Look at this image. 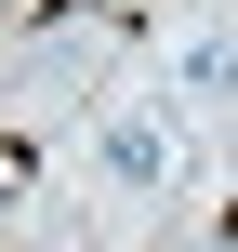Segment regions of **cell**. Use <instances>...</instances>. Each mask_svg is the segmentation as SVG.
Masks as SVG:
<instances>
[{
    "label": "cell",
    "mask_w": 238,
    "mask_h": 252,
    "mask_svg": "<svg viewBox=\"0 0 238 252\" xmlns=\"http://www.w3.org/2000/svg\"><path fill=\"white\" fill-rule=\"evenodd\" d=\"M172 173H185V106H172V93L93 120V186H106V199H172Z\"/></svg>",
    "instance_id": "6da1fadb"
},
{
    "label": "cell",
    "mask_w": 238,
    "mask_h": 252,
    "mask_svg": "<svg viewBox=\"0 0 238 252\" xmlns=\"http://www.w3.org/2000/svg\"><path fill=\"white\" fill-rule=\"evenodd\" d=\"M93 66H106V27H40V40H13V53H0V120L79 106V93H93Z\"/></svg>",
    "instance_id": "7a4b0ae2"
},
{
    "label": "cell",
    "mask_w": 238,
    "mask_h": 252,
    "mask_svg": "<svg viewBox=\"0 0 238 252\" xmlns=\"http://www.w3.org/2000/svg\"><path fill=\"white\" fill-rule=\"evenodd\" d=\"M172 106H238V27H185L172 40Z\"/></svg>",
    "instance_id": "3957f363"
},
{
    "label": "cell",
    "mask_w": 238,
    "mask_h": 252,
    "mask_svg": "<svg viewBox=\"0 0 238 252\" xmlns=\"http://www.w3.org/2000/svg\"><path fill=\"white\" fill-rule=\"evenodd\" d=\"M0 226H13V186H0Z\"/></svg>",
    "instance_id": "277c9868"
}]
</instances>
